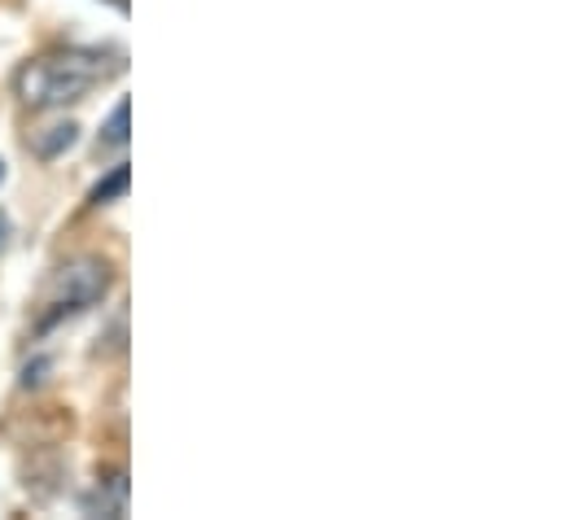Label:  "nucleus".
Returning <instances> with one entry per match:
<instances>
[{
    "mask_svg": "<svg viewBox=\"0 0 565 520\" xmlns=\"http://www.w3.org/2000/svg\"><path fill=\"white\" fill-rule=\"evenodd\" d=\"M110 262L93 259V254H84V259H71L62 262L49 280H44V289H40V315H35V333H49V328H57L62 319H75V315H84L88 306H97L106 293H110Z\"/></svg>",
    "mask_w": 565,
    "mask_h": 520,
    "instance_id": "2",
    "label": "nucleus"
},
{
    "mask_svg": "<svg viewBox=\"0 0 565 520\" xmlns=\"http://www.w3.org/2000/svg\"><path fill=\"white\" fill-rule=\"evenodd\" d=\"M75 140H79V128H75V123H53V128L31 131V136H26V149H31L40 162H53V158H62Z\"/></svg>",
    "mask_w": 565,
    "mask_h": 520,
    "instance_id": "4",
    "label": "nucleus"
},
{
    "mask_svg": "<svg viewBox=\"0 0 565 520\" xmlns=\"http://www.w3.org/2000/svg\"><path fill=\"white\" fill-rule=\"evenodd\" d=\"M0 184H4V162H0Z\"/></svg>",
    "mask_w": 565,
    "mask_h": 520,
    "instance_id": "8",
    "label": "nucleus"
},
{
    "mask_svg": "<svg viewBox=\"0 0 565 520\" xmlns=\"http://www.w3.org/2000/svg\"><path fill=\"white\" fill-rule=\"evenodd\" d=\"M128 180H132V171L119 162V166H115V171H110V175H106V180L93 188V197H88V202H93V206H106V202L124 197V193H128Z\"/></svg>",
    "mask_w": 565,
    "mask_h": 520,
    "instance_id": "6",
    "label": "nucleus"
},
{
    "mask_svg": "<svg viewBox=\"0 0 565 520\" xmlns=\"http://www.w3.org/2000/svg\"><path fill=\"white\" fill-rule=\"evenodd\" d=\"M119 71H124V53L115 48H53L18 71L13 93L26 110H57V106L84 101L93 88H102Z\"/></svg>",
    "mask_w": 565,
    "mask_h": 520,
    "instance_id": "1",
    "label": "nucleus"
},
{
    "mask_svg": "<svg viewBox=\"0 0 565 520\" xmlns=\"http://www.w3.org/2000/svg\"><path fill=\"white\" fill-rule=\"evenodd\" d=\"M84 512L88 517H124L128 512V477L124 473H110L106 481L97 477L93 495L84 499Z\"/></svg>",
    "mask_w": 565,
    "mask_h": 520,
    "instance_id": "3",
    "label": "nucleus"
},
{
    "mask_svg": "<svg viewBox=\"0 0 565 520\" xmlns=\"http://www.w3.org/2000/svg\"><path fill=\"white\" fill-rule=\"evenodd\" d=\"M9 237H13V228H9V219H4V210H0V254H4V246H9Z\"/></svg>",
    "mask_w": 565,
    "mask_h": 520,
    "instance_id": "7",
    "label": "nucleus"
},
{
    "mask_svg": "<svg viewBox=\"0 0 565 520\" xmlns=\"http://www.w3.org/2000/svg\"><path fill=\"white\" fill-rule=\"evenodd\" d=\"M128 115H132V106L128 101H119L115 110H110V119H106V128H102V140H97V149L106 153V149H124L128 144Z\"/></svg>",
    "mask_w": 565,
    "mask_h": 520,
    "instance_id": "5",
    "label": "nucleus"
}]
</instances>
